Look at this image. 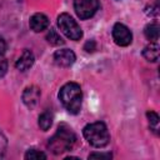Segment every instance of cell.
Returning <instances> with one entry per match:
<instances>
[{
  "label": "cell",
  "mask_w": 160,
  "mask_h": 160,
  "mask_svg": "<svg viewBox=\"0 0 160 160\" xmlns=\"http://www.w3.org/2000/svg\"><path fill=\"white\" fill-rule=\"evenodd\" d=\"M75 140H76V136L71 130V128L68 126L66 124H61L58 128V131L49 139L48 148L52 154L59 155L71 150L75 144Z\"/></svg>",
  "instance_id": "1"
},
{
  "label": "cell",
  "mask_w": 160,
  "mask_h": 160,
  "mask_svg": "<svg viewBox=\"0 0 160 160\" xmlns=\"http://www.w3.org/2000/svg\"><path fill=\"white\" fill-rule=\"evenodd\" d=\"M59 99L69 112L78 114L81 109V100H82V92L80 85L76 82L65 84L59 91Z\"/></svg>",
  "instance_id": "2"
},
{
  "label": "cell",
  "mask_w": 160,
  "mask_h": 160,
  "mask_svg": "<svg viewBox=\"0 0 160 160\" xmlns=\"http://www.w3.org/2000/svg\"><path fill=\"white\" fill-rule=\"evenodd\" d=\"M82 134H84L85 139L88 140V142L95 148H102V146L108 145V142L110 140V134L108 131V128L101 121L88 124L84 128Z\"/></svg>",
  "instance_id": "3"
},
{
  "label": "cell",
  "mask_w": 160,
  "mask_h": 160,
  "mask_svg": "<svg viewBox=\"0 0 160 160\" xmlns=\"http://www.w3.org/2000/svg\"><path fill=\"white\" fill-rule=\"evenodd\" d=\"M58 26L61 30V32L71 40H80L82 36V30L79 26V24L66 12L59 15Z\"/></svg>",
  "instance_id": "4"
},
{
  "label": "cell",
  "mask_w": 160,
  "mask_h": 160,
  "mask_svg": "<svg viewBox=\"0 0 160 160\" xmlns=\"http://www.w3.org/2000/svg\"><path fill=\"white\" fill-rule=\"evenodd\" d=\"M74 6L80 19H89L98 11L99 0H75Z\"/></svg>",
  "instance_id": "5"
},
{
  "label": "cell",
  "mask_w": 160,
  "mask_h": 160,
  "mask_svg": "<svg viewBox=\"0 0 160 160\" xmlns=\"http://www.w3.org/2000/svg\"><path fill=\"white\" fill-rule=\"evenodd\" d=\"M112 38H114V41L119 46H128L132 40L131 31L128 29V26H125L124 24H120V22L114 25V28H112Z\"/></svg>",
  "instance_id": "6"
},
{
  "label": "cell",
  "mask_w": 160,
  "mask_h": 160,
  "mask_svg": "<svg viewBox=\"0 0 160 160\" xmlns=\"http://www.w3.org/2000/svg\"><path fill=\"white\" fill-rule=\"evenodd\" d=\"M75 54L70 49H60L56 50L54 54V61L58 66L61 68H68L75 62Z\"/></svg>",
  "instance_id": "7"
},
{
  "label": "cell",
  "mask_w": 160,
  "mask_h": 160,
  "mask_svg": "<svg viewBox=\"0 0 160 160\" xmlns=\"http://www.w3.org/2000/svg\"><path fill=\"white\" fill-rule=\"evenodd\" d=\"M40 99V90L36 86H28L22 92V101L28 108H34Z\"/></svg>",
  "instance_id": "8"
},
{
  "label": "cell",
  "mask_w": 160,
  "mask_h": 160,
  "mask_svg": "<svg viewBox=\"0 0 160 160\" xmlns=\"http://www.w3.org/2000/svg\"><path fill=\"white\" fill-rule=\"evenodd\" d=\"M29 24H30L31 30H34L35 32H40V31L48 29V26H49V19H48L46 15L38 12V14H34L30 18Z\"/></svg>",
  "instance_id": "9"
},
{
  "label": "cell",
  "mask_w": 160,
  "mask_h": 160,
  "mask_svg": "<svg viewBox=\"0 0 160 160\" xmlns=\"http://www.w3.org/2000/svg\"><path fill=\"white\" fill-rule=\"evenodd\" d=\"M34 61H35V58H34V54L30 51V50H24L22 51V54L20 55V58L18 59V61H16V64H15V66H16V69L18 70H20V71H26L29 68H31L32 66V64H34Z\"/></svg>",
  "instance_id": "10"
},
{
  "label": "cell",
  "mask_w": 160,
  "mask_h": 160,
  "mask_svg": "<svg viewBox=\"0 0 160 160\" xmlns=\"http://www.w3.org/2000/svg\"><path fill=\"white\" fill-rule=\"evenodd\" d=\"M144 34H145L146 39H149L151 42H156V41L159 40V34H160L159 22H158V21H154V22L148 24V25L145 26Z\"/></svg>",
  "instance_id": "11"
},
{
  "label": "cell",
  "mask_w": 160,
  "mask_h": 160,
  "mask_svg": "<svg viewBox=\"0 0 160 160\" xmlns=\"http://www.w3.org/2000/svg\"><path fill=\"white\" fill-rule=\"evenodd\" d=\"M142 55L149 61H158L159 59V45L156 42H150L148 46H145Z\"/></svg>",
  "instance_id": "12"
},
{
  "label": "cell",
  "mask_w": 160,
  "mask_h": 160,
  "mask_svg": "<svg viewBox=\"0 0 160 160\" xmlns=\"http://www.w3.org/2000/svg\"><path fill=\"white\" fill-rule=\"evenodd\" d=\"M52 124V115L50 111H44L40 116H39V126L41 130L46 131L49 130V128Z\"/></svg>",
  "instance_id": "13"
},
{
  "label": "cell",
  "mask_w": 160,
  "mask_h": 160,
  "mask_svg": "<svg viewBox=\"0 0 160 160\" xmlns=\"http://www.w3.org/2000/svg\"><path fill=\"white\" fill-rule=\"evenodd\" d=\"M46 40H48V42H49L50 45H52V46H60V45L64 44L62 38H61V36L58 34V31L54 30V29H50V30L48 31V34H46Z\"/></svg>",
  "instance_id": "14"
},
{
  "label": "cell",
  "mask_w": 160,
  "mask_h": 160,
  "mask_svg": "<svg viewBox=\"0 0 160 160\" xmlns=\"http://www.w3.org/2000/svg\"><path fill=\"white\" fill-rule=\"evenodd\" d=\"M146 116H148V119H149L151 130H152L155 134H158V131H159V115H158L156 112H154V111H149V112L146 114Z\"/></svg>",
  "instance_id": "15"
},
{
  "label": "cell",
  "mask_w": 160,
  "mask_h": 160,
  "mask_svg": "<svg viewBox=\"0 0 160 160\" xmlns=\"http://www.w3.org/2000/svg\"><path fill=\"white\" fill-rule=\"evenodd\" d=\"M25 159H26V160H40V159L45 160V159H46V155H45L44 152L36 150V149H30V150L25 154Z\"/></svg>",
  "instance_id": "16"
},
{
  "label": "cell",
  "mask_w": 160,
  "mask_h": 160,
  "mask_svg": "<svg viewBox=\"0 0 160 160\" xmlns=\"http://www.w3.org/2000/svg\"><path fill=\"white\" fill-rule=\"evenodd\" d=\"M111 156L110 152H92L89 155V159H111Z\"/></svg>",
  "instance_id": "17"
},
{
  "label": "cell",
  "mask_w": 160,
  "mask_h": 160,
  "mask_svg": "<svg viewBox=\"0 0 160 160\" xmlns=\"http://www.w3.org/2000/svg\"><path fill=\"white\" fill-rule=\"evenodd\" d=\"M6 70H8V61L2 55H0V78L6 74Z\"/></svg>",
  "instance_id": "18"
},
{
  "label": "cell",
  "mask_w": 160,
  "mask_h": 160,
  "mask_svg": "<svg viewBox=\"0 0 160 160\" xmlns=\"http://www.w3.org/2000/svg\"><path fill=\"white\" fill-rule=\"evenodd\" d=\"M150 9H151V11L148 12L149 15H151V16H158V15H159L160 8H159V2H158V1L154 2V4H151V5H150Z\"/></svg>",
  "instance_id": "19"
},
{
  "label": "cell",
  "mask_w": 160,
  "mask_h": 160,
  "mask_svg": "<svg viewBox=\"0 0 160 160\" xmlns=\"http://www.w3.org/2000/svg\"><path fill=\"white\" fill-rule=\"evenodd\" d=\"M84 49H85L88 52H90V51H94V50H95V41H94V40H90V41H88V42L85 44Z\"/></svg>",
  "instance_id": "20"
},
{
  "label": "cell",
  "mask_w": 160,
  "mask_h": 160,
  "mask_svg": "<svg viewBox=\"0 0 160 160\" xmlns=\"http://www.w3.org/2000/svg\"><path fill=\"white\" fill-rule=\"evenodd\" d=\"M5 50H6V44H5L4 39L0 38V55H2L5 52Z\"/></svg>",
  "instance_id": "21"
},
{
  "label": "cell",
  "mask_w": 160,
  "mask_h": 160,
  "mask_svg": "<svg viewBox=\"0 0 160 160\" xmlns=\"http://www.w3.org/2000/svg\"><path fill=\"white\" fill-rule=\"evenodd\" d=\"M5 146H6V140H5V138L2 136V134L0 132V150H2V151H4Z\"/></svg>",
  "instance_id": "22"
}]
</instances>
